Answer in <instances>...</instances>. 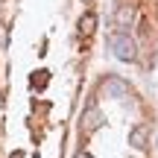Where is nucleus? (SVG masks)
<instances>
[{"label":"nucleus","instance_id":"nucleus-7","mask_svg":"<svg viewBox=\"0 0 158 158\" xmlns=\"http://www.w3.org/2000/svg\"><path fill=\"white\" fill-rule=\"evenodd\" d=\"M6 41H9V38H6V29H3V27H0V53H3V50H6Z\"/></svg>","mask_w":158,"mask_h":158},{"label":"nucleus","instance_id":"nucleus-4","mask_svg":"<svg viewBox=\"0 0 158 158\" xmlns=\"http://www.w3.org/2000/svg\"><path fill=\"white\" fill-rule=\"evenodd\" d=\"M135 21H138V9H135V6H129V3L117 6V12H114V23H117L120 29H129Z\"/></svg>","mask_w":158,"mask_h":158},{"label":"nucleus","instance_id":"nucleus-10","mask_svg":"<svg viewBox=\"0 0 158 158\" xmlns=\"http://www.w3.org/2000/svg\"><path fill=\"white\" fill-rule=\"evenodd\" d=\"M85 3H91V0H85Z\"/></svg>","mask_w":158,"mask_h":158},{"label":"nucleus","instance_id":"nucleus-3","mask_svg":"<svg viewBox=\"0 0 158 158\" xmlns=\"http://www.w3.org/2000/svg\"><path fill=\"white\" fill-rule=\"evenodd\" d=\"M102 126V111L97 106H88L82 111V117H79V129H82V135H91V132H97Z\"/></svg>","mask_w":158,"mask_h":158},{"label":"nucleus","instance_id":"nucleus-1","mask_svg":"<svg viewBox=\"0 0 158 158\" xmlns=\"http://www.w3.org/2000/svg\"><path fill=\"white\" fill-rule=\"evenodd\" d=\"M108 47H111V53L120 62H135L138 59V41L132 38L129 32H114L111 38H108Z\"/></svg>","mask_w":158,"mask_h":158},{"label":"nucleus","instance_id":"nucleus-2","mask_svg":"<svg viewBox=\"0 0 158 158\" xmlns=\"http://www.w3.org/2000/svg\"><path fill=\"white\" fill-rule=\"evenodd\" d=\"M100 94H102V97H108V100H123V97L129 94V85H126L120 76H108V79H102Z\"/></svg>","mask_w":158,"mask_h":158},{"label":"nucleus","instance_id":"nucleus-8","mask_svg":"<svg viewBox=\"0 0 158 158\" xmlns=\"http://www.w3.org/2000/svg\"><path fill=\"white\" fill-rule=\"evenodd\" d=\"M149 12H152V15H158V0H152V3H149Z\"/></svg>","mask_w":158,"mask_h":158},{"label":"nucleus","instance_id":"nucleus-6","mask_svg":"<svg viewBox=\"0 0 158 158\" xmlns=\"http://www.w3.org/2000/svg\"><path fill=\"white\" fill-rule=\"evenodd\" d=\"M94 29H97V15H94V12H85V15L79 18V32H82V35H91Z\"/></svg>","mask_w":158,"mask_h":158},{"label":"nucleus","instance_id":"nucleus-5","mask_svg":"<svg viewBox=\"0 0 158 158\" xmlns=\"http://www.w3.org/2000/svg\"><path fill=\"white\" fill-rule=\"evenodd\" d=\"M147 143H149V129L141 123V126H135L129 132V147L132 149H147Z\"/></svg>","mask_w":158,"mask_h":158},{"label":"nucleus","instance_id":"nucleus-9","mask_svg":"<svg viewBox=\"0 0 158 158\" xmlns=\"http://www.w3.org/2000/svg\"><path fill=\"white\" fill-rule=\"evenodd\" d=\"M0 106H3V94H0Z\"/></svg>","mask_w":158,"mask_h":158}]
</instances>
